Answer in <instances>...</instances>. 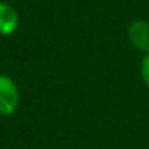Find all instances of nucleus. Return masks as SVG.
Returning a JSON list of instances; mask_svg holds the SVG:
<instances>
[{
	"instance_id": "obj_3",
	"label": "nucleus",
	"mask_w": 149,
	"mask_h": 149,
	"mask_svg": "<svg viewBox=\"0 0 149 149\" xmlns=\"http://www.w3.org/2000/svg\"><path fill=\"white\" fill-rule=\"evenodd\" d=\"M21 16L11 3L0 0V37H10L19 29Z\"/></svg>"
},
{
	"instance_id": "obj_4",
	"label": "nucleus",
	"mask_w": 149,
	"mask_h": 149,
	"mask_svg": "<svg viewBox=\"0 0 149 149\" xmlns=\"http://www.w3.org/2000/svg\"><path fill=\"white\" fill-rule=\"evenodd\" d=\"M139 74H141V80L146 85V88H149V52L144 53L139 63Z\"/></svg>"
},
{
	"instance_id": "obj_1",
	"label": "nucleus",
	"mask_w": 149,
	"mask_h": 149,
	"mask_svg": "<svg viewBox=\"0 0 149 149\" xmlns=\"http://www.w3.org/2000/svg\"><path fill=\"white\" fill-rule=\"evenodd\" d=\"M21 104V91L13 77L0 74V117H10Z\"/></svg>"
},
{
	"instance_id": "obj_2",
	"label": "nucleus",
	"mask_w": 149,
	"mask_h": 149,
	"mask_svg": "<svg viewBox=\"0 0 149 149\" xmlns=\"http://www.w3.org/2000/svg\"><path fill=\"white\" fill-rule=\"evenodd\" d=\"M127 40L130 47L143 55L149 52V21L135 19L127 27Z\"/></svg>"
}]
</instances>
